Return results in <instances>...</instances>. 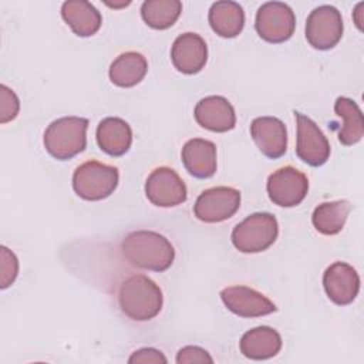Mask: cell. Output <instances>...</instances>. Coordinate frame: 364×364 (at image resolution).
<instances>
[{
	"label": "cell",
	"instance_id": "7402d4cb",
	"mask_svg": "<svg viewBox=\"0 0 364 364\" xmlns=\"http://www.w3.org/2000/svg\"><path fill=\"white\" fill-rule=\"evenodd\" d=\"M148 71L146 58L136 51L119 54L109 65V80L114 85L129 88L139 84Z\"/></svg>",
	"mask_w": 364,
	"mask_h": 364
},
{
	"label": "cell",
	"instance_id": "52a82bcc",
	"mask_svg": "<svg viewBox=\"0 0 364 364\" xmlns=\"http://www.w3.org/2000/svg\"><path fill=\"white\" fill-rule=\"evenodd\" d=\"M341 13L330 4H323L310 11L306 20V38L316 50H330L343 37Z\"/></svg>",
	"mask_w": 364,
	"mask_h": 364
},
{
	"label": "cell",
	"instance_id": "9a60e30c",
	"mask_svg": "<svg viewBox=\"0 0 364 364\" xmlns=\"http://www.w3.org/2000/svg\"><path fill=\"white\" fill-rule=\"evenodd\" d=\"M250 135L260 152L272 159L284 155L287 149V129L276 117H257L250 124Z\"/></svg>",
	"mask_w": 364,
	"mask_h": 364
},
{
	"label": "cell",
	"instance_id": "277c9868",
	"mask_svg": "<svg viewBox=\"0 0 364 364\" xmlns=\"http://www.w3.org/2000/svg\"><path fill=\"white\" fill-rule=\"evenodd\" d=\"M279 223L269 212H256L237 223L230 235L233 246L242 253H259L277 239Z\"/></svg>",
	"mask_w": 364,
	"mask_h": 364
},
{
	"label": "cell",
	"instance_id": "cb8c5ba5",
	"mask_svg": "<svg viewBox=\"0 0 364 364\" xmlns=\"http://www.w3.org/2000/svg\"><path fill=\"white\" fill-rule=\"evenodd\" d=\"M351 210V205L346 199L323 202L313 210L311 222L316 230L326 236H333L341 232Z\"/></svg>",
	"mask_w": 364,
	"mask_h": 364
},
{
	"label": "cell",
	"instance_id": "484cf974",
	"mask_svg": "<svg viewBox=\"0 0 364 364\" xmlns=\"http://www.w3.org/2000/svg\"><path fill=\"white\" fill-rule=\"evenodd\" d=\"M0 122L6 124L13 121L20 111V100L16 92L7 85H0Z\"/></svg>",
	"mask_w": 364,
	"mask_h": 364
},
{
	"label": "cell",
	"instance_id": "d4e9b609",
	"mask_svg": "<svg viewBox=\"0 0 364 364\" xmlns=\"http://www.w3.org/2000/svg\"><path fill=\"white\" fill-rule=\"evenodd\" d=\"M181 11L182 3L179 0H146L141 6L144 21L155 30H165L173 26Z\"/></svg>",
	"mask_w": 364,
	"mask_h": 364
},
{
	"label": "cell",
	"instance_id": "6da1fadb",
	"mask_svg": "<svg viewBox=\"0 0 364 364\" xmlns=\"http://www.w3.org/2000/svg\"><path fill=\"white\" fill-rule=\"evenodd\" d=\"M121 252L129 264L152 272L169 269L175 259L172 243L154 230L131 232L122 240Z\"/></svg>",
	"mask_w": 364,
	"mask_h": 364
},
{
	"label": "cell",
	"instance_id": "30bf717a",
	"mask_svg": "<svg viewBox=\"0 0 364 364\" xmlns=\"http://www.w3.org/2000/svg\"><path fill=\"white\" fill-rule=\"evenodd\" d=\"M297 124V156L310 166H321L330 156V144L318 125L307 115L294 111Z\"/></svg>",
	"mask_w": 364,
	"mask_h": 364
},
{
	"label": "cell",
	"instance_id": "4fadbf2b",
	"mask_svg": "<svg viewBox=\"0 0 364 364\" xmlns=\"http://www.w3.org/2000/svg\"><path fill=\"white\" fill-rule=\"evenodd\" d=\"M220 299L226 309L239 317H262L277 310L272 300L247 286L225 287Z\"/></svg>",
	"mask_w": 364,
	"mask_h": 364
},
{
	"label": "cell",
	"instance_id": "f1b7e54d",
	"mask_svg": "<svg viewBox=\"0 0 364 364\" xmlns=\"http://www.w3.org/2000/svg\"><path fill=\"white\" fill-rule=\"evenodd\" d=\"M168 360L166 357L164 355L162 351L154 348V347H144V348H139L136 351H134L131 354V357L128 358V363L131 364H165Z\"/></svg>",
	"mask_w": 364,
	"mask_h": 364
},
{
	"label": "cell",
	"instance_id": "83f0119b",
	"mask_svg": "<svg viewBox=\"0 0 364 364\" xmlns=\"http://www.w3.org/2000/svg\"><path fill=\"white\" fill-rule=\"evenodd\" d=\"M178 364H192V363H213V358L209 353L198 346H186L182 347L176 354Z\"/></svg>",
	"mask_w": 364,
	"mask_h": 364
},
{
	"label": "cell",
	"instance_id": "5bb4252c",
	"mask_svg": "<svg viewBox=\"0 0 364 364\" xmlns=\"http://www.w3.org/2000/svg\"><path fill=\"white\" fill-rule=\"evenodd\" d=\"M171 60L179 73L196 74L208 61V46L199 34L183 33L172 44Z\"/></svg>",
	"mask_w": 364,
	"mask_h": 364
},
{
	"label": "cell",
	"instance_id": "ac0fdd59",
	"mask_svg": "<svg viewBox=\"0 0 364 364\" xmlns=\"http://www.w3.org/2000/svg\"><path fill=\"white\" fill-rule=\"evenodd\" d=\"M95 138L101 151L111 156H122L131 148L132 129L122 118L107 117L100 121Z\"/></svg>",
	"mask_w": 364,
	"mask_h": 364
},
{
	"label": "cell",
	"instance_id": "8992f818",
	"mask_svg": "<svg viewBox=\"0 0 364 364\" xmlns=\"http://www.w3.org/2000/svg\"><path fill=\"white\" fill-rule=\"evenodd\" d=\"M255 28L267 43H284L293 36L296 28L294 11L283 1L263 3L256 13Z\"/></svg>",
	"mask_w": 364,
	"mask_h": 364
},
{
	"label": "cell",
	"instance_id": "ffe728a7",
	"mask_svg": "<svg viewBox=\"0 0 364 364\" xmlns=\"http://www.w3.org/2000/svg\"><path fill=\"white\" fill-rule=\"evenodd\" d=\"M61 16L74 34L90 37L95 34L102 23L98 9L85 0H68L61 6Z\"/></svg>",
	"mask_w": 364,
	"mask_h": 364
},
{
	"label": "cell",
	"instance_id": "e0dca14e",
	"mask_svg": "<svg viewBox=\"0 0 364 364\" xmlns=\"http://www.w3.org/2000/svg\"><path fill=\"white\" fill-rule=\"evenodd\" d=\"M185 169L198 179H206L215 175L216 161V145L203 138L189 139L181 152Z\"/></svg>",
	"mask_w": 364,
	"mask_h": 364
},
{
	"label": "cell",
	"instance_id": "7c38bea8",
	"mask_svg": "<svg viewBox=\"0 0 364 364\" xmlns=\"http://www.w3.org/2000/svg\"><path fill=\"white\" fill-rule=\"evenodd\" d=\"M323 287L333 303L346 306L353 303L360 291V276L351 264L334 262L324 270Z\"/></svg>",
	"mask_w": 364,
	"mask_h": 364
},
{
	"label": "cell",
	"instance_id": "8fae6325",
	"mask_svg": "<svg viewBox=\"0 0 364 364\" xmlns=\"http://www.w3.org/2000/svg\"><path fill=\"white\" fill-rule=\"evenodd\" d=\"M145 195L155 206L172 208L186 200L188 191L176 171L168 166H159L149 173L145 182Z\"/></svg>",
	"mask_w": 364,
	"mask_h": 364
},
{
	"label": "cell",
	"instance_id": "603a6c76",
	"mask_svg": "<svg viewBox=\"0 0 364 364\" xmlns=\"http://www.w3.org/2000/svg\"><path fill=\"white\" fill-rule=\"evenodd\" d=\"M334 112L343 119L338 141L346 146L360 142L364 135V118L357 102L347 97H338L334 102Z\"/></svg>",
	"mask_w": 364,
	"mask_h": 364
},
{
	"label": "cell",
	"instance_id": "4316f807",
	"mask_svg": "<svg viewBox=\"0 0 364 364\" xmlns=\"http://www.w3.org/2000/svg\"><path fill=\"white\" fill-rule=\"evenodd\" d=\"M1 262H0V287L1 289H7L10 284H13V282L17 277L18 273V260L16 257V255L7 249L6 246H1Z\"/></svg>",
	"mask_w": 364,
	"mask_h": 364
},
{
	"label": "cell",
	"instance_id": "7a4b0ae2",
	"mask_svg": "<svg viewBox=\"0 0 364 364\" xmlns=\"http://www.w3.org/2000/svg\"><path fill=\"white\" fill-rule=\"evenodd\" d=\"M164 297L159 286L145 274L125 279L118 290L121 311L134 321H148L162 309Z\"/></svg>",
	"mask_w": 364,
	"mask_h": 364
},
{
	"label": "cell",
	"instance_id": "9c48e42d",
	"mask_svg": "<svg viewBox=\"0 0 364 364\" xmlns=\"http://www.w3.org/2000/svg\"><path fill=\"white\" fill-rule=\"evenodd\" d=\"M270 200L282 208H293L303 202L309 192L307 176L294 166H283L269 175L266 183Z\"/></svg>",
	"mask_w": 364,
	"mask_h": 364
},
{
	"label": "cell",
	"instance_id": "ba28073f",
	"mask_svg": "<svg viewBox=\"0 0 364 364\" xmlns=\"http://www.w3.org/2000/svg\"><path fill=\"white\" fill-rule=\"evenodd\" d=\"M240 206V192L232 186L205 189L193 205L195 216L205 223H219L232 218Z\"/></svg>",
	"mask_w": 364,
	"mask_h": 364
},
{
	"label": "cell",
	"instance_id": "2e32d148",
	"mask_svg": "<svg viewBox=\"0 0 364 364\" xmlns=\"http://www.w3.org/2000/svg\"><path fill=\"white\" fill-rule=\"evenodd\" d=\"M196 122L213 132H228L236 125L233 105L222 95H209L202 98L193 111Z\"/></svg>",
	"mask_w": 364,
	"mask_h": 364
},
{
	"label": "cell",
	"instance_id": "3957f363",
	"mask_svg": "<svg viewBox=\"0 0 364 364\" xmlns=\"http://www.w3.org/2000/svg\"><path fill=\"white\" fill-rule=\"evenodd\" d=\"M88 119L82 117H61L54 119L44 131L46 151L55 159L67 161L82 152L87 146Z\"/></svg>",
	"mask_w": 364,
	"mask_h": 364
},
{
	"label": "cell",
	"instance_id": "d6986e66",
	"mask_svg": "<svg viewBox=\"0 0 364 364\" xmlns=\"http://www.w3.org/2000/svg\"><path fill=\"white\" fill-rule=\"evenodd\" d=\"M239 347L246 358L267 360L282 350V336L269 326H259L242 336Z\"/></svg>",
	"mask_w": 364,
	"mask_h": 364
},
{
	"label": "cell",
	"instance_id": "5b68a950",
	"mask_svg": "<svg viewBox=\"0 0 364 364\" xmlns=\"http://www.w3.org/2000/svg\"><path fill=\"white\" fill-rule=\"evenodd\" d=\"M119 172L117 166L98 161H87L73 173V189L85 200L108 198L118 186Z\"/></svg>",
	"mask_w": 364,
	"mask_h": 364
},
{
	"label": "cell",
	"instance_id": "44dd1931",
	"mask_svg": "<svg viewBox=\"0 0 364 364\" xmlns=\"http://www.w3.org/2000/svg\"><path fill=\"white\" fill-rule=\"evenodd\" d=\"M208 20L218 36L223 38H233L243 30L245 11L239 3L222 0L210 6Z\"/></svg>",
	"mask_w": 364,
	"mask_h": 364
}]
</instances>
